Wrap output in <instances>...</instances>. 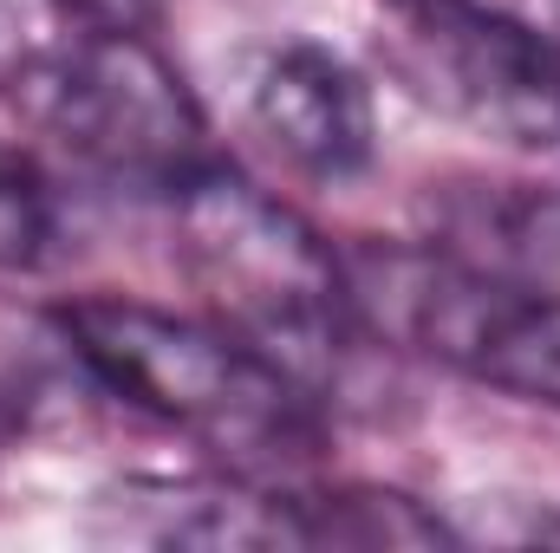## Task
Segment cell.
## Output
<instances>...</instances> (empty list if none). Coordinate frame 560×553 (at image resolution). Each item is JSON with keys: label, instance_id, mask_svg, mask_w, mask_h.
Returning a JSON list of instances; mask_svg holds the SVG:
<instances>
[{"label": "cell", "instance_id": "8992f818", "mask_svg": "<svg viewBox=\"0 0 560 553\" xmlns=\"http://www.w3.org/2000/svg\"><path fill=\"white\" fill-rule=\"evenodd\" d=\"M450 261L509 286H555L560 280V202L528 183H482L463 176L436 189V242Z\"/></svg>", "mask_w": 560, "mask_h": 553}, {"label": "cell", "instance_id": "3957f363", "mask_svg": "<svg viewBox=\"0 0 560 553\" xmlns=\"http://www.w3.org/2000/svg\"><path fill=\"white\" fill-rule=\"evenodd\" d=\"M39 125L85 169L176 196L215 150L202 143V111L176 66L138 26H85L72 33L33 79Z\"/></svg>", "mask_w": 560, "mask_h": 553}, {"label": "cell", "instance_id": "ba28073f", "mask_svg": "<svg viewBox=\"0 0 560 553\" xmlns=\"http://www.w3.org/2000/svg\"><path fill=\"white\" fill-rule=\"evenodd\" d=\"M85 26H138L150 0H66Z\"/></svg>", "mask_w": 560, "mask_h": 553}, {"label": "cell", "instance_id": "7a4b0ae2", "mask_svg": "<svg viewBox=\"0 0 560 553\" xmlns=\"http://www.w3.org/2000/svg\"><path fill=\"white\" fill-rule=\"evenodd\" d=\"M170 215H176L183 268L215 299L222 326L255 339L300 385L339 358L346 332L359 326L346 261L287 202L255 189L222 156H209L170 196Z\"/></svg>", "mask_w": 560, "mask_h": 553}, {"label": "cell", "instance_id": "52a82bcc", "mask_svg": "<svg viewBox=\"0 0 560 553\" xmlns=\"http://www.w3.org/2000/svg\"><path fill=\"white\" fill-rule=\"evenodd\" d=\"M59 235H66V209L52 196V183L20 163V156H0V274H33L59 255Z\"/></svg>", "mask_w": 560, "mask_h": 553}, {"label": "cell", "instance_id": "6da1fadb", "mask_svg": "<svg viewBox=\"0 0 560 553\" xmlns=\"http://www.w3.org/2000/svg\"><path fill=\"white\" fill-rule=\"evenodd\" d=\"M72 358L131 411L176 423L215 449L306 443V385L235 326L92 293L52 313Z\"/></svg>", "mask_w": 560, "mask_h": 553}, {"label": "cell", "instance_id": "5b68a950", "mask_svg": "<svg viewBox=\"0 0 560 553\" xmlns=\"http://www.w3.org/2000/svg\"><path fill=\"white\" fill-rule=\"evenodd\" d=\"M255 125L313 183H352L378 156L372 85L326 46L293 39L255 79Z\"/></svg>", "mask_w": 560, "mask_h": 553}, {"label": "cell", "instance_id": "277c9868", "mask_svg": "<svg viewBox=\"0 0 560 553\" xmlns=\"http://www.w3.org/2000/svg\"><path fill=\"white\" fill-rule=\"evenodd\" d=\"M392 66L436 111L515 150L560 143V39L495 0H385Z\"/></svg>", "mask_w": 560, "mask_h": 553}]
</instances>
